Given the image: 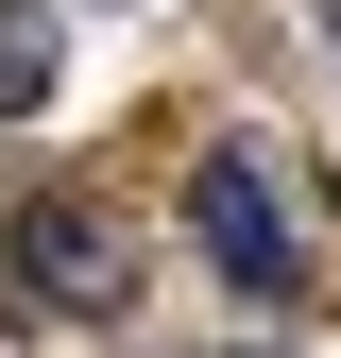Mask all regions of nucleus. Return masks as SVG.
I'll return each instance as SVG.
<instances>
[{"label":"nucleus","mask_w":341,"mask_h":358,"mask_svg":"<svg viewBox=\"0 0 341 358\" xmlns=\"http://www.w3.org/2000/svg\"><path fill=\"white\" fill-rule=\"evenodd\" d=\"M188 222H205V256H222L239 307H290V205H273L256 154H205V171H188Z\"/></svg>","instance_id":"2"},{"label":"nucleus","mask_w":341,"mask_h":358,"mask_svg":"<svg viewBox=\"0 0 341 358\" xmlns=\"http://www.w3.org/2000/svg\"><path fill=\"white\" fill-rule=\"evenodd\" d=\"M34 103H52V17L0 0V120H34Z\"/></svg>","instance_id":"3"},{"label":"nucleus","mask_w":341,"mask_h":358,"mask_svg":"<svg viewBox=\"0 0 341 358\" xmlns=\"http://www.w3.org/2000/svg\"><path fill=\"white\" fill-rule=\"evenodd\" d=\"M239 358H273V341H239Z\"/></svg>","instance_id":"4"},{"label":"nucleus","mask_w":341,"mask_h":358,"mask_svg":"<svg viewBox=\"0 0 341 358\" xmlns=\"http://www.w3.org/2000/svg\"><path fill=\"white\" fill-rule=\"evenodd\" d=\"M0 273H17L34 307H68V324H119V307H137V256H119V222H103V205H68V188H34L17 222H0Z\"/></svg>","instance_id":"1"}]
</instances>
